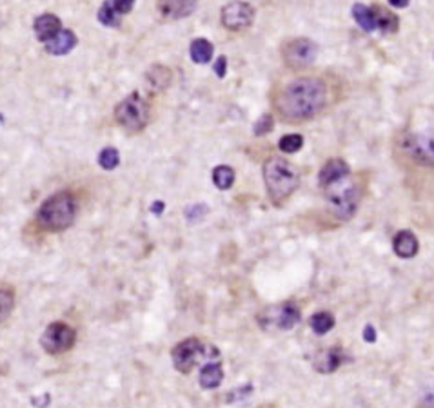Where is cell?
<instances>
[{"mask_svg":"<svg viewBox=\"0 0 434 408\" xmlns=\"http://www.w3.org/2000/svg\"><path fill=\"white\" fill-rule=\"evenodd\" d=\"M342 97V84L329 73H301L276 86L271 97L275 115L286 123H306L323 115Z\"/></svg>","mask_w":434,"mask_h":408,"instance_id":"obj_1","label":"cell"},{"mask_svg":"<svg viewBox=\"0 0 434 408\" xmlns=\"http://www.w3.org/2000/svg\"><path fill=\"white\" fill-rule=\"evenodd\" d=\"M264 184L267 196L275 205H282L300 185V173L289 160L282 156H271L264 163Z\"/></svg>","mask_w":434,"mask_h":408,"instance_id":"obj_2","label":"cell"},{"mask_svg":"<svg viewBox=\"0 0 434 408\" xmlns=\"http://www.w3.org/2000/svg\"><path fill=\"white\" fill-rule=\"evenodd\" d=\"M75 218H77V200L69 191H60L49 196L36 213V224L47 232H62L69 229Z\"/></svg>","mask_w":434,"mask_h":408,"instance_id":"obj_3","label":"cell"},{"mask_svg":"<svg viewBox=\"0 0 434 408\" xmlns=\"http://www.w3.org/2000/svg\"><path fill=\"white\" fill-rule=\"evenodd\" d=\"M322 191L332 216H336L342 221H347L356 215L360 200H362V191H360V185L351 174L338 180V182L326 185V187H322Z\"/></svg>","mask_w":434,"mask_h":408,"instance_id":"obj_4","label":"cell"},{"mask_svg":"<svg viewBox=\"0 0 434 408\" xmlns=\"http://www.w3.org/2000/svg\"><path fill=\"white\" fill-rule=\"evenodd\" d=\"M400 147L411 162L422 167H434V122L407 129L400 138Z\"/></svg>","mask_w":434,"mask_h":408,"instance_id":"obj_5","label":"cell"},{"mask_svg":"<svg viewBox=\"0 0 434 408\" xmlns=\"http://www.w3.org/2000/svg\"><path fill=\"white\" fill-rule=\"evenodd\" d=\"M149 117L151 112L148 102L138 93H131L115 108V120L129 134H137L148 128Z\"/></svg>","mask_w":434,"mask_h":408,"instance_id":"obj_6","label":"cell"},{"mask_svg":"<svg viewBox=\"0 0 434 408\" xmlns=\"http://www.w3.org/2000/svg\"><path fill=\"white\" fill-rule=\"evenodd\" d=\"M318 56V46L311 38H291L282 46V60L284 66L293 73L307 71L315 64Z\"/></svg>","mask_w":434,"mask_h":408,"instance_id":"obj_7","label":"cell"},{"mask_svg":"<svg viewBox=\"0 0 434 408\" xmlns=\"http://www.w3.org/2000/svg\"><path fill=\"white\" fill-rule=\"evenodd\" d=\"M300 309L291 301L269 307L266 311H262L260 316H258V323L264 328H276V331H291L293 326H297L300 323Z\"/></svg>","mask_w":434,"mask_h":408,"instance_id":"obj_8","label":"cell"},{"mask_svg":"<svg viewBox=\"0 0 434 408\" xmlns=\"http://www.w3.org/2000/svg\"><path fill=\"white\" fill-rule=\"evenodd\" d=\"M75 341H77V332H75V328H71L67 323L62 322L52 323L41 337L42 348L47 354H53V356L69 352L75 347Z\"/></svg>","mask_w":434,"mask_h":408,"instance_id":"obj_9","label":"cell"},{"mask_svg":"<svg viewBox=\"0 0 434 408\" xmlns=\"http://www.w3.org/2000/svg\"><path fill=\"white\" fill-rule=\"evenodd\" d=\"M220 22L227 31L238 33L253 26L255 22V8L244 0H233L225 4L220 13Z\"/></svg>","mask_w":434,"mask_h":408,"instance_id":"obj_10","label":"cell"},{"mask_svg":"<svg viewBox=\"0 0 434 408\" xmlns=\"http://www.w3.org/2000/svg\"><path fill=\"white\" fill-rule=\"evenodd\" d=\"M204 345L198 337H187L184 341H180L176 347L173 348L171 357H173V365L179 372H191L194 365L198 363V359L204 356Z\"/></svg>","mask_w":434,"mask_h":408,"instance_id":"obj_11","label":"cell"},{"mask_svg":"<svg viewBox=\"0 0 434 408\" xmlns=\"http://www.w3.org/2000/svg\"><path fill=\"white\" fill-rule=\"evenodd\" d=\"M200 0H159V11L165 21H182L190 16Z\"/></svg>","mask_w":434,"mask_h":408,"instance_id":"obj_12","label":"cell"},{"mask_svg":"<svg viewBox=\"0 0 434 408\" xmlns=\"http://www.w3.org/2000/svg\"><path fill=\"white\" fill-rule=\"evenodd\" d=\"M77 44L78 38L71 29H62L60 33H56L53 36L52 40L44 44V49L53 56H64L67 53H71L77 47Z\"/></svg>","mask_w":434,"mask_h":408,"instance_id":"obj_13","label":"cell"},{"mask_svg":"<svg viewBox=\"0 0 434 408\" xmlns=\"http://www.w3.org/2000/svg\"><path fill=\"white\" fill-rule=\"evenodd\" d=\"M33 29H35V35L38 38V42L42 44H46L56 35V33H60L64 27H62V22L60 19L53 13H44V15L36 16L35 24H33Z\"/></svg>","mask_w":434,"mask_h":408,"instance_id":"obj_14","label":"cell"},{"mask_svg":"<svg viewBox=\"0 0 434 408\" xmlns=\"http://www.w3.org/2000/svg\"><path fill=\"white\" fill-rule=\"evenodd\" d=\"M393 250L398 258L411 260V258H414V256L418 254V238H416L414 232H411V230H400V232H396L393 238Z\"/></svg>","mask_w":434,"mask_h":408,"instance_id":"obj_15","label":"cell"},{"mask_svg":"<svg viewBox=\"0 0 434 408\" xmlns=\"http://www.w3.org/2000/svg\"><path fill=\"white\" fill-rule=\"evenodd\" d=\"M349 174H351V171H349L347 162H343L342 158H332L329 162H326V165L320 169L318 184H320V187H326V185L332 184V182L345 178Z\"/></svg>","mask_w":434,"mask_h":408,"instance_id":"obj_16","label":"cell"},{"mask_svg":"<svg viewBox=\"0 0 434 408\" xmlns=\"http://www.w3.org/2000/svg\"><path fill=\"white\" fill-rule=\"evenodd\" d=\"M343 361H345V354H343L342 348L331 347L318 354L317 359H315V368H317L318 372L331 374L334 370H338Z\"/></svg>","mask_w":434,"mask_h":408,"instance_id":"obj_17","label":"cell"},{"mask_svg":"<svg viewBox=\"0 0 434 408\" xmlns=\"http://www.w3.org/2000/svg\"><path fill=\"white\" fill-rule=\"evenodd\" d=\"M224 379V368L220 363H207L202 370H200V387L205 390H213L220 387V383Z\"/></svg>","mask_w":434,"mask_h":408,"instance_id":"obj_18","label":"cell"},{"mask_svg":"<svg viewBox=\"0 0 434 408\" xmlns=\"http://www.w3.org/2000/svg\"><path fill=\"white\" fill-rule=\"evenodd\" d=\"M353 16L356 24L362 27L363 31H376L378 29V24H376V15H374L373 5H365V4H354L353 5Z\"/></svg>","mask_w":434,"mask_h":408,"instance_id":"obj_19","label":"cell"},{"mask_svg":"<svg viewBox=\"0 0 434 408\" xmlns=\"http://www.w3.org/2000/svg\"><path fill=\"white\" fill-rule=\"evenodd\" d=\"M191 60L194 64H207V62L213 58V53H215V46L211 44L207 38H194L190 46Z\"/></svg>","mask_w":434,"mask_h":408,"instance_id":"obj_20","label":"cell"},{"mask_svg":"<svg viewBox=\"0 0 434 408\" xmlns=\"http://www.w3.org/2000/svg\"><path fill=\"white\" fill-rule=\"evenodd\" d=\"M374 15H376V24H378V29L383 31V33H396L400 26L398 16L391 13L387 8L376 4L373 5Z\"/></svg>","mask_w":434,"mask_h":408,"instance_id":"obj_21","label":"cell"},{"mask_svg":"<svg viewBox=\"0 0 434 408\" xmlns=\"http://www.w3.org/2000/svg\"><path fill=\"white\" fill-rule=\"evenodd\" d=\"M146 78H148L149 86L153 87V89H165L171 84V80H173V75L169 71V67L153 66L148 71Z\"/></svg>","mask_w":434,"mask_h":408,"instance_id":"obj_22","label":"cell"},{"mask_svg":"<svg viewBox=\"0 0 434 408\" xmlns=\"http://www.w3.org/2000/svg\"><path fill=\"white\" fill-rule=\"evenodd\" d=\"M309 325H311L315 334L323 336V334H327V332L334 328V316H332L331 312H317L309 320Z\"/></svg>","mask_w":434,"mask_h":408,"instance_id":"obj_23","label":"cell"},{"mask_svg":"<svg viewBox=\"0 0 434 408\" xmlns=\"http://www.w3.org/2000/svg\"><path fill=\"white\" fill-rule=\"evenodd\" d=\"M213 184L218 187L220 191H227L235 184V169L229 165H218L213 171Z\"/></svg>","mask_w":434,"mask_h":408,"instance_id":"obj_24","label":"cell"},{"mask_svg":"<svg viewBox=\"0 0 434 408\" xmlns=\"http://www.w3.org/2000/svg\"><path fill=\"white\" fill-rule=\"evenodd\" d=\"M15 307V294L8 287H0V323H4L11 316Z\"/></svg>","mask_w":434,"mask_h":408,"instance_id":"obj_25","label":"cell"},{"mask_svg":"<svg viewBox=\"0 0 434 408\" xmlns=\"http://www.w3.org/2000/svg\"><path fill=\"white\" fill-rule=\"evenodd\" d=\"M98 22L106 27H117L120 24V15L113 10L111 2H104L102 8L98 10Z\"/></svg>","mask_w":434,"mask_h":408,"instance_id":"obj_26","label":"cell"},{"mask_svg":"<svg viewBox=\"0 0 434 408\" xmlns=\"http://www.w3.org/2000/svg\"><path fill=\"white\" fill-rule=\"evenodd\" d=\"M278 147H280L282 153H287V154L298 153V151L304 147V136H301V134H297V133L286 134V136L280 138Z\"/></svg>","mask_w":434,"mask_h":408,"instance_id":"obj_27","label":"cell"},{"mask_svg":"<svg viewBox=\"0 0 434 408\" xmlns=\"http://www.w3.org/2000/svg\"><path fill=\"white\" fill-rule=\"evenodd\" d=\"M98 163H100V167L106 169V171H113V169L118 167V163H120V154L115 147H106L100 151L98 154Z\"/></svg>","mask_w":434,"mask_h":408,"instance_id":"obj_28","label":"cell"},{"mask_svg":"<svg viewBox=\"0 0 434 408\" xmlns=\"http://www.w3.org/2000/svg\"><path fill=\"white\" fill-rule=\"evenodd\" d=\"M273 128H275V118H273L271 112H266V115H262L258 118V122L255 123V134L256 136H264V134L271 133Z\"/></svg>","mask_w":434,"mask_h":408,"instance_id":"obj_29","label":"cell"},{"mask_svg":"<svg viewBox=\"0 0 434 408\" xmlns=\"http://www.w3.org/2000/svg\"><path fill=\"white\" fill-rule=\"evenodd\" d=\"M113 5V10L117 11L118 15L124 16V15H128L129 11L133 10V5L137 0H109Z\"/></svg>","mask_w":434,"mask_h":408,"instance_id":"obj_30","label":"cell"},{"mask_svg":"<svg viewBox=\"0 0 434 408\" xmlns=\"http://www.w3.org/2000/svg\"><path fill=\"white\" fill-rule=\"evenodd\" d=\"M422 407L434 408V381L425 388L424 396H422Z\"/></svg>","mask_w":434,"mask_h":408,"instance_id":"obj_31","label":"cell"},{"mask_svg":"<svg viewBox=\"0 0 434 408\" xmlns=\"http://www.w3.org/2000/svg\"><path fill=\"white\" fill-rule=\"evenodd\" d=\"M225 67H227V60H225V56H220L218 60L215 62V73L216 77H224L225 75Z\"/></svg>","mask_w":434,"mask_h":408,"instance_id":"obj_32","label":"cell"},{"mask_svg":"<svg viewBox=\"0 0 434 408\" xmlns=\"http://www.w3.org/2000/svg\"><path fill=\"white\" fill-rule=\"evenodd\" d=\"M363 339H365L367 343L376 341V331H374L373 325L365 326V331H363Z\"/></svg>","mask_w":434,"mask_h":408,"instance_id":"obj_33","label":"cell"},{"mask_svg":"<svg viewBox=\"0 0 434 408\" xmlns=\"http://www.w3.org/2000/svg\"><path fill=\"white\" fill-rule=\"evenodd\" d=\"M409 2H411V0H389V4L393 5V8H398V10H402V8H407Z\"/></svg>","mask_w":434,"mask_h":408,"instance_id":"obj_34","label":"cell"},{"mask_svg":"<svg viewBox=\"0 0 434 408\" xmlns=\"http://www.w3.org/2000/svg\"><path fill=\"white\" fill-rule=\"evenodd\" d=\"M163 207H165V205H163L162 202H157V204H155L153 207H151V211H153L155 215H160V213H162V211H163Z\"/></svg>","mask_w":434,"mask_h":408,"instance_id":"obj_35","label":"cell"},{"mask_svg":"<svg viewBox=\"0 0 434 408\" xmlns=\"http://www.w3.org/2000/svg\"><path fill=\"white\" fill-rule=\"evenodd\" d=\"M258 408H276L275 405H262V407H258Z\"/></svg>","mask_w":434,"mask_h":408,"instance_id":"obj_36","label":"cell"}]
</instances>
